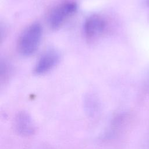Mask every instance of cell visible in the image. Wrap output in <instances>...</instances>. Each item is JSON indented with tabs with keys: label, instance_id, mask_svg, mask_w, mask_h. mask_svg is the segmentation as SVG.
Returning a JSON list of instances; mask_svg holds the SVG:
<instances>
[{
	"label": "cell",
	"instance_id": "5",
	"mask_svg": "<svg viewBox=\"0 0 149 149\" xmlns=\"http://www.w3.org/2000/svg\"><path fill=\"white\" fill-rule=\"evenodd\" d=\"M59 60L58 54L54 51H48L44 54L37 62L34 72L40 75L46 73L52 69L58 63Z\"/></svg>",
	"mask_w": 149,
	"mask_h": 149
},
{
	"label": "cell",
	"instance_id": "3",
	"mask_svg": "<svg viewBox=\"0 0 149 149\" xmlns=\"http://www.w3.org/2000/svg\"><path fill=\"white\" fill-rule=\"evenodd\" d=\"M107 23L101 16L97 15L88 17L84 24V32L86 37L93 40L101 36L105 31Z\"/></svg>",
	"mask_w": 149,
	"mask_h": 149
},
{
	"label": "cell",
	"instance_id": "6",
	"mask_svg": "<svg viewBox=\"0 0 149 149\" xmlns=\"http://www.w3.org/2000/svg\"><path fill=\"white\" fill-rule=\"evenodd\" d=\"M147 3L148 5H149V0H147Z\"/></svg>",
	"mask_w": 149,
	"mask_h": 149
},
{
	"label": "cell",
	"instance_id": "2",
	"mask_svg": "<svg viewBox=\"0 0 149 149\" xmlns=\"http://www.w3.org/2000/svg\"><path fill=\"white\" fill-rule=\"evenodd\" d=\"M77 10V5L72 1H65L57 5L51 12L48 22L53 29L59 28Z\"/></svg>",
	"mask_w": 149,
	"mask_h": 149
},
{
	"label": "cell",
	"instance_id": "4",
	"mask_svg": "<svg viewBox=\"0 0 149 149\" xmlns=\"http://www.w3.org/2000/svg\"><path fill=\"white\" fill-rule=\"evenodd\" d=\"M16 132L24 136H30L35 132V125L31 117L26 112H19L14 119Z\"/></svg>",
	"mask_w": 149,
	"mask_h": 149
},
{
	"label": "cell",
	"instance_id": "1",
	"mask_svg": "<svg viewBox=\"0 0 149 149\" xmlns=\"http://www.w3.org/2000/svg\"><path fill=\"white\" fill-rule=\"evenodd\" d=\"M42 36L41 25L37 23L28 26L19 37L17 48L23 56L32 55L37 49Z\"/></svg>",
	"mask_w": 149,
	"mask_h": 149
}]
</instances>
